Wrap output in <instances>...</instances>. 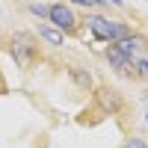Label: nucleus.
I'll return each mask as SVG.
<instances>
[{
  "instance_id": "nucleus-7",
  "label": "nucleus",
  "mask_w": 148,
  "mask_h": 148,
  "mask_svg": "<svg viewBox=\"0 0 148 148\" xmlns=\"http://www.w3.org/2000/svg\"><path fill=\"white\" fill-rule=\"evenodd\" d=\"M33 33L39 36V42H42L45 47H62V45H65V39H68L65 33H59V30H56V27H51L47 21H45V24H39Z\"/></svg>"
},
{
  "instance_id": "nucleus-5",
  "label": "nucleus",
  "mask_w": 148,
  "mask_h": 148,
  "mask_svg": "<svg viewBox=\"0 0 148 148\" xmlns=\"http://www.w3.org/2000/svg\"><path fill=\"white\" fill-rule=\"evenodd\" d=\"M104 59L110 71L116 74V77H125V80H136V68H133V59L121 51L119 45H104Z\"/></svg>"
},
{
  "instance_id": "nucleus-15",
  "label": "nucleus",
  "mask_w": 148,
  "mask_h": 148,
  "mask_svg": "<svg viewBox=\"0 0 148 148\" xmlns=\"http://www.w3.org/2000/svg\"><path fill=\"white\" fill-rule=\"evenodd\" d=\"M145 121H148V98H145Z\"/></svg>"
},
{
  "instance_id": "nucleus-2",
  "label": "nucleus",
  "mask_w": 148,
  "mask_h": 148,
  "mask_svg": "<svg viewBox=\"0 0 148 148\" xmlns=\"http://www.w3.org/2000/svg\"><path fill=\"white\" fill-rule=\"evenodd\" d=\"M80 21H83L86 33H89V39L101 42V45H116V42H121V39H125V36L133 30L130 21L116 18V15H110V12H98V9L83 12Z\"/></svg>"
},
{
  "instance_id": "nucleus-12",
  "label": "nucleus",
  "mask_w": 148,
  "mask_h": 148,
  "mask_svg": "<svg viewBox=\"0 0 148 148\" xmlns=\"http://www.w3.org/2000/svg\"><path fill=\"white\" fill-rule=\"evenodd\" d=\"M119 148H148V142H145V136H139V133H133V136H127V139L121 142Z\"/></svg>"
},
{
  "instance_id": "nucleus-9",
  "label": "nucleus",
  "mask_w": 148,
  "mask_h": 148,
  "mask_svg": "<svg viewBox=\"0 0 148 148\" xmlns=\"http://www.w3.org/2000/svg\"><path fill=\"white\" fill-rule=\"evenodd\" d=\"M68 3H71L74 9H83V12H92V9H98V12H110V6L104 3V0H68Z\"/></svg>"
},
{
  "instance_id": "nucleus-11",
  "label": "nucleus",
  "mask_w": 148,
  "mask_h": 148,
  "mask_svg": "<svg viewBox=\"0 0 148 148\" xmlns=\"http://www.w3.org/2000/svg\"><path fill=\"white\" fill-rule=\"evenodd\" d=\"M133 68H136V83L148 86V56H139L136 62H133Z\"/></svg>"
},
{
  "instance_id": "nucleus-1",
  "label": "nucleus",
  "mask_w": 148,
  "mask_h": 148,
  "mask_svg": "<svg viewBox=\"0 0 148 148\" xmlns=\"http://www.w3.org/2000/svg\"><path fill=\"white\" fill-rule=\"evenodd\" d=\"M0 47L12 56L21 71H33L45 62V45L39 42V36L33 30H12L0 39Z\"/></svg>"
},
{
  "instance_id": "nucleus-6",
  "label": "nucleus",
  "mask_w": 148,
  "mask_h": 148,
  "mask_svg": "<svg viewBox=\"0 0 148 148\" xmlns=\"http://www.w3.org/2000/svg\"><path fill=\"white\" fill-rule=\"evenodd\" d=\"M116 45H119L121 51H125V53L133 59V62H136L139 56H148V36H145L142 30H136V27H133L121 42H116Z\"/></svg>"
},
{
  "instance_id": "nucleus-13",
  "label": "nucleus",
  "mask_w": 148,
  "mask_h": 148,
  "mask_svg": "<svg viewBox=\"0 0 148 148\" xmlns=\"http://www.w3.org/2000/svg\"><path fill=\"white\" fill-rule=\"evenodd\" d=\"M107 6H113V9H125V0H104Z\"/></svg>"
},
{
  "instance_id": "nucleus-8",
  "label": "nucleus",
  "mask_w": 148,
  "mask_h": 148,
  "mask_svg": "<svg viewBox=\"0 0 148 148\" xmlns=\"http://www.w3.org/2000/svg\"><path fill=\"white\" fill-rule=\"evenodd\" d=\"M68 77L80 92H92L95 89V77H92V71L86 65H68Z\"/></svg>"
},
{
  "instance_id": "nucleus-14",
  "label": "nucleus",
  "mask_w": 148,
  "mask_h": 148,
  "mask_svg": "<svg viewBox=\"0 0 148 148\" xmlns=\"http://www.w3.org/2000/svg\"><path fill=\"white\" fill-rule=\"evenodd\" d=\"M6 92V77H3V68H0V95Z\"/></svg>"
},
{
  "instance_id": "nucleus-4",
  "label": "nucleus",
  "mask_w": 148,
  "mask_h": 148,
  "mask_svg": "<svg viewBox=\"0 0 148 148\" xmlns=\"http://www.w3.org/2000/svg\"><path fill=\"white\" fill-rule=\"evenodd\" d=\"M45 21L51 24V27H56L59 33H65V36H83V21H80L77 9H74L68 0H51Z\"/></svg>"
},
{
  "instance_id": "nucleus-10",
  "label": "nucleus",
  "mask_w": 148,
  "mask_h": 148,
  "mask_svg": "<svg viewBox=\"0 0 148 148\" xmlns=\"http://www.w3.org/2000/svg\"><path fill=\"white\" fill-rule=\"evenodd\" d=\"M27 12H30L33 18L45 21V18H47V3H42V0H30V3H27Z\"/></svg>"
},
{
  "instance_id": "nucleus-3",
  "label": "nucleus",
  "mask_w": 148,
  "mask_h": 148,
  "mask_svg": "<svg viewBox=\"0 0 148 148\" xmlns=\"http://www.w3.org/2000/svg\"><path fill=\"white\" fill-rule=\"evenodd\" d=\"M125 110H127V101H125V95H121L116 86H110V83H98L95 89H92V107H89L92 119H89V121L113 119V116H121Z\"/></svg>"
}]
</instances>
